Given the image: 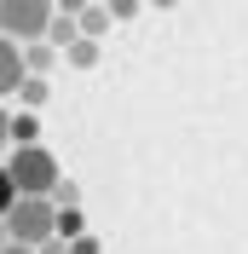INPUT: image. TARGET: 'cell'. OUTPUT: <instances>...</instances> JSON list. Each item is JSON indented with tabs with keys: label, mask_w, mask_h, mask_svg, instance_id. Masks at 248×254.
<instances>
[{
	"label": "cell",
	"mask_w": 248,
	"mask_h": 254,
	"mask_svg": "<svg viewBox=\"0 0 248 254\" xmlns=\"http://www.w3.org/2000/svg\"><path fill=\"white\" fill-rule=\"evenodd\" d=\"M6 237L23 249H41L47 237H58V202L52 196H17L6 208Z\"/></svg>",
	"instance_id": "1"
},
{
	"label": "cell",
	"mask_w": 248,
	"mask_h": 254,
	"mask_svg": "<svg viewBox=\"0 0 248 254\" xmlns=\"http://www.w3.org/2000/svg\"><path fill=\"white\" fill-rule=\"evenodd\" d=\"M6 174H12L17 196H52V185H58V156H52L47 144H17L12 162H6Z\"/></svg>",
	"instance_id": "2"
},
{
	"label": "cell",
	"mask_w": 248,
	"mask_h": 254,
	"mask_svg": "<svg viewBox=\"0 0 248 254\" xmlns=\"http://www.w3.org/2000/svg\"><path fill=\"white\" fill-rule=\"evenodd\" d=\"M52 17H58V6L52 0H0V35H12V41H47Z\"/></svg>",
	"instance_id": "3"
},
{
	"label": "cell",
	"mask_w": 248,
	"mask_h": 254,
	"mask_svg": "<svg viewBox=\"0 0 248 254\" xmlns=\"http://www.w3.org/2000/svg\"><path fill=\"white\" fill-rule=\"evenodd\" d=\"M23 75H29V69H23V41L0 35V98H12Z\"/></svg>",
	"instance_id": "4"
},
{
	"label": "cell",
	"mask_w": 248,
	"mask_h": 254,
	"mask_svg": "<svg viewBox=\"0 0 248 254\" xmlns=\"http://www.w3.org/2000/svg\"><path fill=\"white\" fill-rule=\"evenodd\" d=\"M63 64H69V69H93L98 64V41L93 35H75V41L63 47Z\"/></svg>",
	"instance_id": "5"
},
{
	"label": "cell",
	"mask_w": 248,
	"mask_h": 254,
	"mask_svg": "<svg viewBox=\"0 0 248 254\" xmlns=\"http://www.w3.org/2000/svg\"><path fill=\"white\" fill-rule=\"evenodd\" d=\"M12 144H41V116L35 110H12Z\"/></svg>",
	"instance_id": "6"
},
{
	"label": "cell",
	"mask_w": 248,
	"mask_h": 254,
	"mask_svg": "<svg viewBox=\"0 0 248 254\" xmlns=\"http://www.w3.org/2000/svg\"><path fill=\"white\" fill-rule=\"evenodd\" d=\"M47 93H52L47 75H23V81H17V104H23V110H41V104H47Z\"/></svg>",
	"instance_id": "7"
},
{
	"label": "cell",
	"mask_w": 248,
	"mask_h": 254,
	"mask_svg": "<svg viewBox=\"0 0 248 254\" xmlns=\"http://www.w3.org/2000/svg\"><path fill=\"white\" fill-rule=\"evenodd\" d=\"M110 23H116V17H110V6H87V12H81V35H93V41H104Z\"/></svg>",
	"instance_id": "8"
},
{
	"label": "cell",
	"mask_w": 248,
	"mask_h": 254,
	"mask_svg": "<svg viewBox=\"0 0 248 254\" xmlns=\"http://www.w3.org/2000/svg\"><path fill=\"white\" fill-rule=\"evenodd\" d=\"M75 35H81V17H63V12H58V17H52V29H47V41L63 52L69 41H75Z\"/></svg>",
	"instance_id": "9"
},
{
	"label": "cell",
	"mask_w": 248,
	"mask_h": 254,
	"mask_svg": "<svg viewBox=\"0 0 248 254\" xmlns=\"http://www.w3.org/2000/svg\"><path fill=\"white\" fill-rule=\"evenodd\" d=\"M52 52H58L52 41H29V47H23V69H29V75H41V69L52 64Z\"/></svg>",
	"instance_id": "10"
},
{
	"label": "cell",
	"mask_w": 248,
	"mask_h": 254,
	"mask_svg": "<svg viewBox=\"0 0 248 254\" xmlns=\"http://www.w3.org/2000/svg\"><path fill=\"white\" fill-rule=\"evenodd\" d=\"M58 237H87V214H81V208H58Z\"/></svg>",
	"instance_id": "11"
},
{
	"label": "cell",
	"mask_w": 248,
	"mask_h": 254,
	"mask_svg": "<svg viewBox=\"0 0 248 254\" xmlns=\"http://www.w3.org/2000/svg\"><path fill=\"white\" fill-rule=\"evenodd\" d=\"M52 202H58V208H81V190H75V179H58V185H52Z\"/></svg>",
	"instance_id": "12"
},
{
	"label": "cell",
	"mask_w": 248,
	"mask_h": 254,
	"mask_svg": "<svg viewBox=\"0 0 248 254\" xmlns=\"http://www.w3.org/2000/svg\"><path fill=\"white\" fill-rule=\"evenodd\" d=\"M12 202H17V185H12V174H6V162H0V220H6Z\"/></svg>",
	"instance_id": "13"
},
{
	"label": "cell",
	"mask_w": 248,
	"mask_h": 254,
	"mask_svg": "<svg viewBox=\"0 0 248 254\" xmlns=\"http://www.w3.org/2000/svg\"><path fill=\"white\" fill-rule=\"evenodd\" d=\"M104 6H110V17H116V23H127V17H139L144 0H104Z\"/></svg>",
	"instance_id": "14"
},
{
	"label": "cell",
	"mask_w": 248,
	"mask_h": 254,
	"mask_svg": "<svg viewBox=\"0 0 248 254\" xmlns=\"http://www.w3.org/2000/svg\"><path fill=\"white\" fill-rule=\"evenodd\" d=\"M52 6H58L63 17H81V12H87V6H93V0H52Z\"/></svg>",
	"instance_id": "15"
},
{
	"label": "cell",
	"mask_w": 248,
	"mask_h": 254,
	"mask_svg": "<svg viewBox=\"0 0 248 254\" xmlns=\"http://www.w3.org/2000/svg\"><path fill=\"white\" fill-rule=\"evenodd\" d=\"M6 144H12V110L0 104V150H6Z\"/></svg>",
	"instance_id": "16"
},
{
	"label": "cell",
	"mask_w": 248,
	"mask_h": 254,
	"mask_svg": "<svg viewBox=\"0 0 248 254\" xmlns=\"http://www.w3.org/2000/svg\"><path fill=\"white\" fill-rule=\"evenodd\" d=\"M69 254H98V237H75V243H69Z\"/></svg>",
	"instance_id": "17"
},
{
	"label": "cell",
	"mask_w": 248,
	"mask_h": 254,
	"mask_svg": "<svg viewBox=\"0 0 248 254\" xmlns=\"http://www.w3.org/2000/svg\"><path fill=\"white\" fill-rule=\"evenodd\" d=\"M41 254H69V237H47V243H41Z\"/></svg>",
	"instance_id": "18"
},
{
	"label": "cell",
	"mask_w": 248,
	"mask_h": 254,
	"mask_svg": "<svg viewBox=\"0 0 248 254\" xmlns=\"http://www.w3.org/2000/svg\"><path fill=\"white\" fill-rule=\"evenodd\" d=\"M0 254H41V249H23V243H6Z\"/></svg>",
	"instance_id": "19"
},
{
	"label": "cell",
	"mask_w": 248,
	"mask_h": 254,
	"mask_svg": "<svg viewBox=\"0 0 248 254\" xmlns=\"http://www.w3.org/2000/svg\"><path fill=\"white\" fill-rule=\"evenodd\" d=\"M144 6H156V12H168V6H179V0H144Z\"/></svg>",
	"instance_id": "20"
}]
</instances>
